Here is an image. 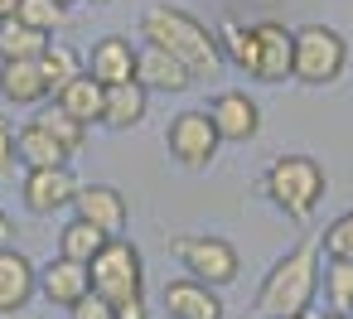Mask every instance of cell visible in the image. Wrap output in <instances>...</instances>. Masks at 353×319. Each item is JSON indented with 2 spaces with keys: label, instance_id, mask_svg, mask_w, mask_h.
Returning <instances> with one entry per match:
<instances>
[{
  "label": "cell",
  "instance_id": "36",
  "mask_svg": "<svg viewBox=\"0 0 353 319\" xmlns=\"http://www.w3.org/2000/svg\"><path fill=\"white\" fill-rule=\"evenodd\" d=\"M88 6H107V0H88Z\"/></svg>",
  "mask_w": 353,
  "mask_h": 319
},
{
  "label": "cell",
  "instance_id": "26",
  "mask_svg": "<svg viewBox=\"0 0 353 319\" xmlns=\"http://www.w3.org/2000/svg\"><path fill=\"white\" fill-rule=\"evenodd\" d=\"M15 20L54 39V30H63V20H68V10L59 6V0H20V10H15Z\"/></svg>",
  "mask_w": 353,
  "mask_h": 319
},
{
  "label": "cell",
  "instance_id": "7",
  "mask_svg": "<svg viewBox=\"0 0 353 319\" xmlns=\"http://www.w3.org/2000/svg\"><path fill=\"white\" fill-rule=\"evenodd\" d=\"M218 145H223V136H218V126H213L208 112H179V116H170L165 150L184 169H208L218 160Z\"/></svg>",
  "mask_w": 353,
  "mask_h": 319
},
{
  "label": "cell",
  "instance_id": "8",
  "mask_svg": "<svg viewBox=\"0 0 353 319\" xmlns=\"http://www.w3.org/2000/svg\"><path fill=\"white\" fill-rule=\"evenodd\" d=\"M20 198H25V208H30L34 218H54V213L73 208V198H78V179H73L68 165H54V169H25V179H20Z\"/></svg>",
  "mask_w": 353,
  "mask_h": 319
},
{
  "label": "cell",
  "instance_id": "12",
  "mask_svg": "<svg viewBox=\"0 0 353 319\" xmlns=\"http://www.w3.org/2000/svg\"><path fill=\"white\" fill-rule=\"evenodd\" d=\"M88 78L102 83V88H117V83H136V44L126 34H107L92 44V54L83 59Z\"/></svg>",
  "mask_w": 353,
  "mask_h": 319
},
{
  "label": "cell",
  "instance_id": "31",
  "mask_svg": "<svg viewBox=\"0 0 353 319\" xmlns=\"http://www.w3.org/2000/svg\"><path fill=\"white\" fill-rule=\"evenodd\" d=\"M112 314H117V319H150V309H145V295L117 300V305H112Z\"/></svg>",
  "mask_w": 353,
  "mask_h": 319
},
{
  "label": "cell",
  "instance_id": "4",
  "mask_svg": "<svg viewBox=\"0 0 353 319\" xmlns=\"http://www.w3.org/2000/svg\"><path fill=\"white\" fill-rule=\"evenodd\" d=\"M343 68H348V44H343L339 30H329V25H300L295 30V73H290V83L329 88V83L343 78Z\"/></svg>",
  "mask_w": 353,
  "mask_h": 319
},
{
  "label": "cell",
  "instance_id": "10",
  "mask_svg": "<svg viewBox=\"0 0 353 319\" xmlns=\"http://www.w3.org/2000/svg\"><path fill=\"white\" fill-rule=\"evenodd\" d=\"M256 30V83H290L295 73V30H285L281 20H261Z\"/></svg>",
  "mask_w": 353,
  "mask_h": 319
},
{
  "label": "cell",
  "instance_id": "2",
  "mask_svg": "<svg viewBox=\"0 0 353 319\" xmlns=\"http://www.w3.org/2000/svg\"><path fill=\"white\" fill-rule=\"evenodd\" d=\"M319 242H300L290 247L261 280L256 290V314L261 319H290V314H310L314 295H319Z\"/></svg>",
  "mask_w": 353,
  "mask_h": 319
},
{
  "label": "cell",
  "instance_id": "24",
  "mask_svg": "<svg viewBox=\"0 0 353 319\" xmlns=\"http://www.w3.org/2000/svg\"><path fill=\"white\" fill-rule=\"evenodd\" d=\"M39 73H44V88H49V97H59L78 73H83V59L68 49V44H49L44 54H39Z\"/></svg>",
  "mask_w": 353,
  "mask_h": 319
},
{
  "label": "cell",
  "instance_id": "15",
  "mask_svg": "<svg viewBox=\"0 0 353 319\" xmlns=\"http://www.w3.org/2000/svg\"><path fill=\"white\" fill-rule=\"evenodd\" d=\"M136 83L145 92H189L194 88V73L179 59H170L165 49L145 44V49H136Z\"/></svg>",
  "mask_w": 353,
  "mask_h": 319
},
{
  "label": "cell",
  "instance_id": "1",
  "mask_svg": "<svg viewBox=\"0 0 353 319\" xmlns=\"http://www.w3.org/2000/svg\"><path fill=\"white\" fill-rule=\"evenodd\" d=\"M141 34H145V44H155V49H165L170 59H179V63L194 73V83H213L218 68H223V54H218L213 30L199 25L194 15L174 10V6H150V10L141 15Z\"/></svg>",
  "mask_w": 353,
  "mask_h": 319
},
{
  "label": "cell",
  "instance_id": "21",
  "mask_svg": "<svg viewBox=\"0 0 353 319\" xmlns=\"http://www.w3.org/2000/svg\"><path fill=\"white\" fill-rule=\"evenodd\" d=\"M145 107H150V92L141 83H117L107 88V107H102V126L112 131H131L145 121Z\"/></svg>",
  "mask_w": 353,
  "mask_h": 319
},
{
  "label": "cell",
  "instance_id": "14",
  "mask_svg": "<svg viewBox=\"0 0 353 319\" xmlns=\"http://www.w3.org/2000/svg\"><path fill=\"white\" fill-rule=\"evenodd\" d=\"M39 290V266L15 251V247H0V314H20Z\"/></svg>",
  "mask_w": 353,
  "mask_h": 319
},
{
  "label": "cell",
  "instance_id": "35",
  "mask_svg": "<svg viewBox=\"0 0 353 319\" xmlns=\"http://www.w3.org/2000/svg\"><path fill=\"white\" fill-rule=\"evenodd\" d=\"M59 6H63V10H68V6H78V0H59Z\"/></svg>",
  "mask_w": 353,
  "mask_h": 319
},
{
  "label": "cell",
  "instance_id": "17",
  "mask_svg": "<svg viewBox=\"0 0 353 319\" xmlns=\"http://www.w3.org/2000/svg\"><path fill=\"white\" fill-rule=\"evenodd\" d=\"M39 290H44V300L49 305H78L88 290H92V276H88V266H78V261H68V256H54L44 271H39Z\"/></svg>",
  "mask_w": 353,
  "mask_h": 319
},
{
  "label": "cell",
  "instance_id": "23",
  "mask_svg": "<svg viewBox=\"0 0 353 319\" xmlns=\"http://www.w3.org/2000/svg\"><path fill=\"white\" fill-rule=\"evenodd\" d=\"M107 247V232H97L92 223H83V218H68L63 223V232H59V256H68V261H78V266H92V256Z\"/></svg>",
  "mask_w": 353,
  "mask_h": 319
},
{
  "label": "cell",
  "instance_id": "29",
  "mask_svg": "<svg viewBox=\"0 0 353 319\" xmlns=\"http://www.w3.org/2000/svg\"><path fill=\"white\" fill-rule=\"evenodd\" d=\"M68 319H117V314H112V300H102L97 290H88L78 305H68Z\"/></svg>",
  "mask_w": 353,
  "mask_h": 319
},
{
  "label": "cell",
  "instance_id": "27",
  "mask_svg": "<svg viewBox=\"0 0 353 319\" xmlns=\"http://www.w3.org/2000/svg\"><path fill=\"white\" fill-rule=\"evenodd\" d=\"M39 121H44V126H49V131L63 141V150H68V155H83V145H88V131H92V126L73 121L63 107H49V112H39Z\"/></svg>",
  "mask_w": 353,
  "mask_h": 319
},
{
  "label": "cell",
  "instance_id": "30",
  "mask_svg": "<svg viewBox=\"0 0 353 319\" xmlns=\"http://www.w3.org/2000/svg\"><path fill=\"white\" fill-rule=\"evenodd\" d=\"M15 121H6V116H0V179H10L15 174Z\"/></svg>",
  "mask_w": 353,
  "mask_h": 319
},
{
  "label": "cell",
  "instance_id": "3",
  "mask_svg": "<svg viewBox=\"0 0 353 319\" xmlns=\"http://www.w3.org/2000/svg\"><path fill=\"white\" fill-rule=\"evenodd\" d=\"M261 189H266V198H271L285 218L305 223V218H314V208L324 203L329 174H324V165H319L314 155H281V160H271Z\"/></svg>",
  "mask_w": 353,
  "mask_h": 319
},
{
  "label": "cell",
  "instance_id": "19",
  "mask_svg": "<svg viewBox=\"0 0 353 319\" xmlns=\"http://www.w3.org/2000/svg\"><path fill=\"white\" fill-rule=\"evenodd\" d=\"M0 97H6L10 107H39L49 97L39 59H30V63H0Z\"/></svg>",
  "mask_w": 353,
  "mask_h": 319
},
{
  "label": "cell",
  "instance_id": "9",
  "mask_svg": "<svg viewBox=\"0 0 353 319\" xmlns=\"http://www.w3.org/2000/svg\"><path fill=\"white\" fill-rule=\"evenodd\" d=\"M73 218L92 223V227H97V232H107V237H126V227H131L126 194H121V189H112V184H78Z\"/></svg>",
  "mask_w": 353,
  "mask_h": 319
},
{
  "label": "cell",
  "instance_id": "13",
  "mask_svg": "<svg viewBox=\"0 0 353 319\" xmlns=\"http://www.w3.org/2000/svg\"><path fill=\"white\" fill-rule=\"evenodd\" d=\"M160 305H165L170 319H223V295H218L213 285L194 280V276L170 280L165 295H160Z\"/></svg>",
  "mask_w": 353,
  "mask_h": 319
},
{
  "label": "cell",
  "instance_id": "5",
  "mask_svg": "<svg viewBox=\"0 0 353 319\" xmlns=\"http://www.w3.org/2000/svg\"><path fill=\"white\" fill-rule=\"evenodd\" d=\"M170 256L184 266V276L203 280V285H232L242 276V256L228 237H203V232H189V237H174L170 242Z\"/></svg>",
  "mask_w": 353,
  "mask_h": 319
},
{
  "label": "cell",
  "instance_id": "32",
  "mask_svg": "<svg viewBox=\"0 0 353 319\" xmlns=\"http://www.w3.org/2000/svg\"><path fill=\"white\" fill-rule=\"evenodd\" d=\"M15 10H20V0H0V20H10Z\"/></svg>",
  "mask_w": 353,
  "mask_h": 319
},
{
  "label": "cell",
  "instance_id": "11",
  "mask_svg": "<svg viewBox=\"0 0 353 319\" xmlns=\"http://www.w3.org/2000/svg\"><path fill=\"white\" fill-rule=\"evenodd\" d=\"M203 112L213 116V126H218V136H223L228 145H247V141H256V131H261V107H256L247 92H218Z\"/></svg>",
  "mask_w": 353,
  "mask_h": 319
},
{
  "label": "cell",
  "instance_id": "16",
  "mask_svg": "<svg viewBox=\"0 0 353 319\" xmlns=\"http://www.w3.org/2000/svg\"><path fill=\"white\" fill-rule=\"evenodd\" d=\"M15 160H20L25 169H54V165H68L73 155H68L63 141L34 116V121H25V126L15 131Z\"/></svg>",
  "mask_w": 353,
  "mask_h": 319
},
{
  "label": "cell",
  "instance_id": "34",
  "mask_svg": "<svg viewBox=\"0 0 353 319\" xmlns=\"http://www.w3.org/2000/svg\"><path fill=\"white\" fill-rule=\"evenodd\" d=\"M324 319H353V314H324Z\"/></svg>",
  "mask_w": 353,
  "mask_h": 319
},
{
  "label": "cell",
  "instance_id": "28",
  "mask_svg": "<svg viewBox=\"0 0 353 319\" xmlns=\"http://www.w3.org/2000/svg\"><path fill=\"white\" fill-rule=\"evenodd\" d=\"M319 247H324V256H329V261H353V208H348V213H339V218L324 227Z\"/></svg>",
  "mask_w": 353,
  "mask_h": 319
},
{
  "label": "cell",
  "instance_id": "33",
  "mask_svg": "<svg viewBox=\"0 0 353 319\" xmlns=\"http://www.w3.org/2000/svg\"><path fill=\"white\" fill-rule=\"evenodd\" d=\"M6 237H10V218H6V208H0V247H6Z\"/></svg>",
  "mask_w": 353,
  "mask_h": 319
},
{
  "label": "cell",
  "instance_id": "22",
  "mask_svg": "<svg viewBox=\"0 0 353 319\" xmlns=\"http://www.w3.org/2000/svg\"><path fill=\"white\" fill-rule=\"evenodd\" d=\"M49 44H54L49 34L20 25L15 15H10V20H0V63H30V59H39Z\"/></svg>",
  "mask_w": 353,
  "mask_h": 319
},
{
  "label": "cell",
  "instance_id": "20",
  "mask_svg": "<svg viewBox=\"0 0 353 319\" xmlns=\"http://www.w3.org/2000/svg\"><path fill=\"white\" fill-rule=\"evenodd\" d=\"M54 107H63V112H68L73 121H83V126H97V121H102V107H107V88L92 83L88 68H83V73L54 97Z\"/></svg>",
  "mask_w": 353,
  "mask_h": 319
},
{
  "label": "cell",
  "instance_id": "25",
  "mask_svg": "<svg viewBox=\"0 0 353 319\" xmlns=\"http://www.w3.org/2000/svg\"><path fill=\"white\" fill-rule=\"evenodd\" d=\"M319 290L329 295L334 314H353V261H329L319 276Z\"/></svg>",
  "mask_w": 353,
  "mask_h": 319
},
{
  "label": "cell",
  "instance_id": "6",
  "mask_svg": "<svg viewBox=\"0 0 353 319\" xmlns=\"http://www.w3.org/2000/svg\"><path fill=\"white\" fill-rule=\"evenodd\" d=\"M88 276H92V290L112 305L131 300V295H145V261H141L136 242H126V237H107V247L92 256Z\"/></svg>",
  "mask_w": 353,
  "mask_h": 319
},
{
  "label": "cell",
  "instance_id": "18",
  "mask_svg": "<svg viewBox=\"0 0 353 319\" xmlns=\"http://www.w3.org/2000/svg\"><path fill=\"white\" fill-rule=\"evenodd\" d=\"M213 39H218L223 63H232V68H242L247 78H256V30H252V25H242V20H232V15H223V20H218V30H213Z\"/></svg>",
  "mask_w": 353,
  "mask_h": 319
},
{
  "label": "cell",
  "instance_id": "37",
  "mask_svg": "<svg viewBox=\"0 0 353 319\" xmlns=\"http://www.w3.org/2000/svg\"><path fill=\"white\" fill-rule=\"evenodd\" d=\"M290 319H310V314H290Z\"/></svg>",
  "mask_w": 353,
  "mask_h": 319
}]
</instances>
